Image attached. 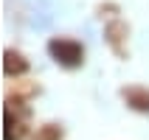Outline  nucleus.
I'll return each mask as SVG.
<instances>
[{
  "label": "nucleus",
  "mask_w": 149,
  "mask_h": 140,
  "mask_svg": "<svg viewBox=\"0 0 149 140\" xmlns=\"http://www.w3.org/2000/svg\"><path fill=\"white\" fill-rule=\"evenodd\" d=\"M48 53L56 59L62 67H79L84 59V50L79 42L73 39H51L48 42Z\"/></svg>",
  "instance_id": "1"
},
{
  "label": "nucleus",
  "mask_w": 149,
  "mask_h": 140,
  "mask_svg": "<svg viewBox=\"0 0 149 140\" xmlns=\"http://www.w3.org/2000/svg\"><path fill=\"white\" fill-rule=\"evenodd\" d=\"M28 70V65L23 62V56L20 53H14V50H6V73H25Z\"/></svg>",
  "instance_id": "2"
},
{
  "label": "nucleus",
  "mask_w": 149,
  "mask_h": 140,
  "mask_svg": "<svg viewBox=\"0 0 149 140\" xmlns=\"http://www.w3.org/2000/svg\"><path fill=\"white\" fill-rule=\"evenodd\" d=\"M124 95H127V101H130L135 109H149V95L143 90H130V92H124Z\"/></svg>",
  "instance_id": "3"
},
{
  "label": "nucleus",
  "mask_w": 149,
  "mask_h": 140,
  "mask_svg": "<svg viewBox=\"0 0 149 140\" xmlns=\"http://www.w3.org/2000/svg\"><path fill=\"white\" fill-rule=\"evenodd\" d=\"M20 134H23L20 121H11V112H6V140H17Z\"/></svg>",
  "instance_id": "4"
}]
</instances>
